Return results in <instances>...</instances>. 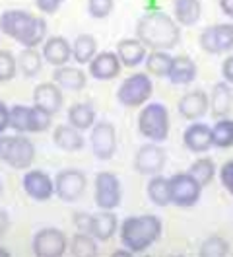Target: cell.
<instances>
[{
	"instance_id": "obj_1",
	"label": "cell",
	"mask_w": 233,
	"mask_h": 257,
	"mask_svg": "<svg viewBox=\"0 0 233 257\" xmlns=\"http://www.w3.org/2000/svg\"><path fill=\"white\" fill-rule=\"evenodd\" d=\"M136 37L152 51H169L181 41V30L175 18L163 12H150L140 18Z\"/></svg>"
},
{
	"instance_id": "obj_2",
	"label": "cell",
	"mask_w": 233,
	"mask_h": 257,
	"mask_svg": "<svg viewBox=\"0 0 233 257\" xmlns=\"http://www.w3.org/2000/svg\"><path fill=\"white\" fill-rule=\"evenodd\" d=\"M161 230H163V224L155 214L130 216L121 226V241L132 253H142L159 240Z\"/></svg>"
},
{
	"instance_id": "obj_3",
	"label": "cell",
	"mask_w": 233,
	"mask_h": 257,
	"mask_svg": "<svg viewBox=\"0 0 233 257\" xmlns=\"http://www.w3.org/2000/svg\"><path fill=\"white\" fill-rule=\"evenodd\" d=\"M0 160L14 170H28L35 160V146L22 135H0Z\"/></svg>"
},
{
	"instance_id": "obj_4",
	"label": "cell",
	"mask_w": 233,
	"mask_h": 257,
	"mask_svg": "<svg viewBox=\"0 0 233 257\" xmlns=\"http://www.w3.org/2000/svg\"><path fill=\"white\" fill-rule=\"evenodd\" d=\"M142 137L152 143H163L169 137V111L163 103H148L138 115Z\"/></svg>"
},
{
	"instance_id": "obj_5",
	"label": "cell",
	"mask_w": 233,
	"mask_h": 257,
	"mask_svg": "<svg viewBox=\"0 0 233 257\" xmlns=\"http://www.w3.org/2000/svg\"><path fill=\"white\" fill-rule=\"evenodd\" d=\"M152 88L154 86H152L150 76L146 72H136L123 80L119 92H117V99L124 107H140L150 99Z\"/></svg>"
},
{
	"instance_id": "obj_6",
	"label": "cell",
	"mask_w": 233,
	"mask_h": 257,
	"mask_svg": "<svg viewBox=\"0 0 233 257\" xmlns=\"http://www.w3.org/2000/svg\"><path fill=\"white\" fill-rule=\"evenodd\" d=\"M171 185V203L181 207V209H188L194 207L200 199L202 185L190 176L188 172H181L169 177Z\"/></svg>"
},
{
	"instance_id": "obj_7",
	"label": "cell",
	"mask_w": 233,
	"mask_h": 257,
	"mask_svg": "<svg viewBox=\"0 0 233 257\" xmlns=\"http://www.w3.org/2000/svg\"><path fill=\"white\" fill-rule=\"evenodd\" d=\"M86 185H88L86 174L82 170L68 168L59 172L55 177V195L64 203H74L84 195Z\"/></svg>"
},
{
	"instance_id": "obj_8",
	"label": "cell",
	"mask_w": 233,
	"mask_h": 257,
	"mask_svg": "<svg viewBox=\"0 0 233 257\" xmlns=\"http://www.w3.org/2000/svg\"><path fill=\"white\" fill-rule=\"evenodd\" d=\"M68 247V238L59 228H43L33 238V253L37 257H61Z\"/></svg>"
},
{
	"instance_id": "obj_9",
	"label": "cell",
	"mask_w": 233,
	"mask_h": 257,
	"mask_svg": "<svg viewBox=\"0 0 233 257\" xmlns=\"http://www.w3.org/2000/svg\"><path fill=\"white\" fill-rule=\"evenodd\" d=\"M121 203V183L111 172H101L95 176V205L103 210H113Z\"/></svg>"
},
{
	"instance_id": "obj_10",
	"label": "cell",
	"mask_w": 233,
	"mask_h": 257,
	"mask_svg": "<svg viewBox=\"0 0 233 257\" xmlns=\"http://www.w3.org/2000/svg\"><path fill=\"white\" fill-rule=\"evenodd\" d=\"M92 148L97 160L107 162L117 152V128L109 121L95 123L92 131Z\"/></svg>"
},
{
	"instance_id": "obj_11",
	"label": "cell",
	"mask_w": 233,
	"mask_h": 257,
	"mask_svg": "<svg viewBox=\"0 0 233 257\" xmlns=\"http://www.w3.org/2000/svg\"><path fill=\"white\" fill-rule=\"evenodd\" d=\"M165 150L157 143H148V145L140 146L134 158V168L142 176H155L163 170L165 166Z\"/></svg>"
},
{
	"instance_id": "obj_12",
	"label": "cell",
	"mask_w": 233,
	"mask_h": 257,
	"mask_svg": "<svg viewBox=\"0 0 233 257\" xmlns=\"http://www.w3.org/2000/svg\"><path fill=\"white\" fill-rule=\"evenodd\" d=\"M24 189L33 201H49L55 195V181L51 179L49 174L41 170H30L24 176Z\"/></svg>"
},
{
	"instance_id": "obj_13",
	"label": "cell",
	"mask_w": 233,
	"mask_h": 257,
	"mask_svg": "<svg viewBox=\"0 0 233 257\" xmlns=\"http://www.w3.org/2000/svg\"><path fill=\"white\" fill-rule=\"evenodd\" d=\"M121 72V59L117 53L103 51L90 61V74L95 80H113Z\"/></svg>"
},
{
	"instance_id": "obj_14",
	"label": "cell",
	"mask_w": 233,
	"mask_h": 257,
	"mask_svg": "<svg viewBox=\"0 0 233 257\" xmlns=\"http://www.w3.org/2000/svg\"><path fill=\"white\" fill-rule=\"evenodd\" d=\"M208 105H210L208 94L204 90H194V92H186L185 96L179 99L177 111L186 121H196L202 115H206Z\"/></svg>"
},
{
	"instance_id": "obj_15",
	"label": "cell",
	"mask_w": 233,
	"mask_h": 257,
	"mask_svg": "<svg viewBox=\"0 0 233 257\" xmlns=\"http://www.w3.org/2000/svg\"><path fill=\"white\" fill-rule=\"evenodd\" d=\"M33 101H35L37 107L45 109L51 115L59 113L62 107L61 86L57 82H43V84L35 86V90H33Z\"/></svg>"
},
{
	"instance_id": "obj_16",
	"label": "cell",
	"mask_w": 233,
	"mask_h": 257,
	"mask_svg": "<svg viewBox=\"0 0 233 257\" xmlns=\"http://www.w3.org/2000/svg\"><path fill=\"white\" fill-rule=\"evenodd\" d=\"M183 143L190 152H196V154L208 152L210 146H214L212 145V128L204 123H192L186 127Z\"/></svg>"
},
{
	"instance_id": "obj_17",
	"label": "cell",
	"mask_w": 233,
	"mask_h": 257,
	"mask_svg": "<svg viewBox=\"0 0 233 257\" xmlns=\"http://www.w3.org/2000/svg\"><path fill=\"white\" fill-rule=\"evenodd\" d=\"M88 232L97 241L111 240L115 236V232H117V216L113 214V210L101 209V212H97V214H90Z\"/></svg>"
},
{
	"instance_id": "obj_18",
	"label": "cell",
	"mask_w": 233,
	"mask_h": 257,
	"mask_svg": "<svg viewBox=\"0 0 233 257\" xmlns=\"http://www.w3.org/2000/svg\"><path fill=\"white\" fill-rule=\"evenodd\" d=\"M33 18L35 16H31L30 12H26V10H8V12H4L0 16V30L8 37L18 41L22 37V33L26 32L28 26L33 22Z\"/></svg>"
},
{
	"instance_id": "obj_19",
	"label": "cell",
	"mask_w": 233,
	"mask_h": 257,
	"mask_svg": "<svg viewBox=\"0 0 233 257\" xmlns=\"http://www.w3.org/2000/svg\"><path fill=\"white\" fill-rule=\"evenodd\" d=\"M72 57V47L62 35H53L43 43V59L53 66H64Z\"/></svg>"
},
{
	"instance_id": "obj_20",
	"label": "cell",
	"mask_w": 233,
	"mask_h": 257,
	"mask_svg": "<svg viewBox=\"0 0 233 257\" xmlns=\"http://www.w3.org/2000/svg\"><path fill=\"white\" fill-rule=\"evenodd\" d=\"M117 55L121 59V64L128 66V68H134L142 61H146V45L138 37L136 39H123L117 43Z\"/></svg>"
},
{
	"instance_id": "obj_21",
	"label": "cell",
	"mask_w": 233,
	"mask_h": 257,
	"mask_svg": "<svg viewBox=\"0 0 233 257\" xmlns=\"http://www.w3.org/2000/svg\"><path fill=\"white\" fill-rule=\"evenodd\" d=\"M53 143L59 146L61 150H66V152H76V150H82L86 141L82 137V131H78L76 127L72 125H59L53 133Z\"/></svg>"
},
{
	"instance_id": "obj_22",
	"label": "cell",
	"mask_w": 233,
	"mask_h": 257,
	"mask_svg": "<svg viewBox=\"0 0 233 257\" xmlns=\"http://www.w3.org/2000/svg\"><path fill=\"white\" fill-rule=\"evenodd\" d=\"M210 101V113L216 117V119H221L225 117L229 109H231V103H233V94H231V88L225 84V82H217L212 90V94L208 97Z\"/></svg>"
},
{
	"instance_id": "obj_23",
	"label": "cell",
	"mask_w": 233,
	"mask_h": 257,
	"mask_svg": "<svg viewBox=\"0 0 233 257\" xmlns=\"http://www.w3.org/2000/svg\"><path fill=\"white\" fill-rule=\"evenodd\" d=\"M167 78L173 84H179V86L190 84V82L196 78V64H194V61L190 57H186V55L175 57Z\"/></svg>"
},
{
	"instance_id": "obj_24",
	"label": "cell",
	"mask_w": 233,
	"mask_h": 257,
	"mask_svg": "<svg viewBox=\"0 0 233 257\" xmlns=\"http://www.w3.org/2000/svg\"><path fill=\"white\" fill-rule=\"evenodd\" d=\"M55 82L64 88V90H70V92H78L86 86V72L80 70L76 66H57L55 74H53Z\"/></svg>"
},
{
	"instance_id": "obj_25",
	"label": "cell",
	"mask_w": 233,
	"mask_h": 257,
	"mask_svg": "<svg viewBox=\"0 0 233 257\" xmlns=\"http://www.w3.org/2000/svg\"><path fill=\"white\" fill-rule=\"evenodd\" d=\"M173 12H175V22L179 26H194L202 14L200 0H175L173 2Z\"/></svg>"
},
{
	"instance_id": "obj_26",
	"label": "cell",
	"mask_w": 233,
	"mask_h": 257,
	"mask_svg": "<svg viewBox=\"0 0 233 257\" xmlns=\"http://www.w3.org/2000/svg\"><path fill=\"white\" fill-rule=\"evenodd\" d=\"M148 199L157 205V207H167L171 205V185H169V179L159 174L152 176L150 183H148Z\"/></svg>"
},
{
	"instance_id": "obj_27",
	"label": "cell",
	"mask_w": 233,
	"mask_h": 257,
	"mask_svg": "<svg viewBox=\"0 0 233 257\" xmlns=\"http://www.w3.org/2000/svg\"><path fill=\"white\" fill-rule=\"evenodd\" d=\"M97 55V41L90 33H82L78 35L72 43V57L78 64H90L93 57Z\"/></svg>"
},
{
	"instance_id": "obj_28",
	"label": "cell",
	"mask_w": 233,
	"mask_h": 257,
	"mask_svg": "<svg viewBox=\"0 0 233 257\" xmlns=\"http://www.w3.org/2000/svg\"><path fill=\"white\" fill-rule=\"evenodd\" d=\"M43 66V55H39V51L35 47H26L20 57H18V68L22 70V74L26 78H33L41 72Z\"/></svg>"
},
{
	"instance_id": "obj_29",
	"label": "cell",
	"mask_w": 233,
	"mask_h": 257,
	"mask_svg": "<svg viewBox=\"0 0 233 257\" xmlns=\"http://www.w3.org/2000/svg\"><path fill=\"white\" fill-rule=\"evenodd\" d=\"M68 123L78 131H88L95 123V109L88 103H74L68 109Z\"/></svg>"
},
{
	"instance_id": "obj_30",
	"label": "cell",
	"mask_w": 233,
	"mask_h": 257,
	"mask_svg": "<svg viewBox=\"0 0 233 257\" xmlns=\"http://www.w3.org/2000/svg\"><path fill=\"white\" fill-rule=\"evenodd\" d=\"M171 64H173V57L167 51H152L146 59V70L152 76L163 78V76H169Z\"/></svg>"
},
{
	"instance_id": "obj_31",
	"label": "cell",
	"mask_w": 233,
	"mask_h": 257,
	"mask_svg": "<svg viewBox=\"0 0 233 257\" xmlns=\"http://www.w3.org/2000/svg\"><path fill=\"white\" fill-rule=\"evenodd\" d=\"M70 253L74 257H95L97 255V240L90 232H76L70 240Z\"/></svg>"
},
{
	"instance_id": "obj_32",
	"label": "cell",
	"mask_w": 233,
	"mask_h": 257,
	"mask_svg": "<svg viewBox=\"0 0 233 257\" xmlns=\"http://www.w3.org/2000/svg\"><path fill=\"white\" fill-rule=\"evenodd\" d=\"M45 37L47 22L43 18H33V22L28 26V30L22 33V37L18 39V43L24 45V47H37V45H41L45 41Z\"/></svg>"
},
{
	"instance_id": "obj_33",
	"label": "cell",
	"mask_w": 233,
	"mask_h": 257,
	"mask_svg": "<svg viewBox=\"0 0 233 257\" xmlns=\"http://www.w3.org/2000/svg\"><path fill=\"white\" fill-rule=\"evenodd\" d=\"M212 145L217 148H231L233 146V121L227 117L217 119L212 127Z\"/></svg>"
},
{
	"instance_id": "obj_34",
	"label": "cell",
	"mask_w": 233,
	"mask_h": 257,
	"mask_svg": "<svg viewBox=\"0 0 233 257\" xmlns=\"http://www.w3.org/2000/svg\"><path fill=\"white\" fill-rule=\"evenodd\" d=\"M188 174L194 177L202 187H206L214 179V176H216V164L210 160V158H198L196 162H192Z\"/></svg>"
},
{
	"instance_id": "obj_35",
	"label": "cell",
	"mask_w": 233,
	"mask_h": 257,
	"mask_svg": "<svg viewBox=\"0 0 233 257\" xmlns=\"http://www.w3.org/2000/svg\"><path fill=\"white\" fill-rule=\"evenodd\" d=\"M229 253V243L221 236H210L200 245L202 257H223Z\"/></svg>"
},
{
	"instance_id": "obj_36",
	"label": "cell",
	"mask_w": 233,
	"mask_h": 257,
	"mask_svg": "<svg viewBox=\"0 0 233 257\" xmlns=\"http://www.w3.org/2000/svg\"><path fill=\"white\" fill-rule=\"evenodd\" d=\"M51 119L53 115L37 105L30 107V131L28 133H45L51 127Z\"/></svg>"
},
{
	"instance_id": "obj_37",
	"label": "cell",
	"mask_w": 233,
	"mask_h": 257,
	"mask_svg": "<svg viewBox=\"0 0 233 257\" xmlns=\"http://www.w3.org/2000/svg\"><path fill=\"white\" fill-rule=\"evenodd\" d=\"M219 53L233 51V24H217L212 28Z\"/></svg>"
},
{
	"instance_id": "obj_38",
	"label": "cell",
	"mask_w": 233,
	"mask_h": 257,
	"mask_svg": "<svg viewBox=\"0 0 233 257\" xmlns=\"http://www.w3.org/2000/svg\"><path fill=\"white\" fill-rule=\"evenodd\" d=\"M10 127L16 133H28L30 131V107L14 105L10 109Z\"/></svg>"
},
{
	"instance_id": "obj_39",
	"label": "cell",
	"mask_w": 233,
	"mask_h": 257,
	"mask_svg": "<svg viewBox=\"0 0 233 257\" xmlns=\"http://www.w3.org/2000/svg\"><path fill=\"white\" fill-rule=\"evenodd\" d=\"M18 70V61L10 51H0V80H12Z\"/></svg>"
},
{
	"instance_id": "obj_40",
	"label": "cell",
	"mask_w": 233,
	"mask_h": 257,
	"mask_svg": "<svg viewBox=\"0 0 233 257\" xmlns=\"http://www.w3.org/2000/svg\"><path fill=\"white\" fill-rule=\"evenodd\" d=\"M115 8V0H88V14L95 20L107 18Z\"/></svg>"
},
{
	"instance_id": "obj_41",
	"label": "cell",
	"mask_w": 233,
	"mask_h": 257,
	"mask_svg": "<svg viewBox=\"0 0 233 257\" xmlns=\"http://www.w3.org/2000/svg\"><path fill=\"white\" fill-rule=\"evenodd\" d=\"M200 47L204 49L206 53H210V55H219L217 45H216V37H214V30H212V28H206V30L200 33Z\"/></svg>"
},
{
	"instance_id": "obj_42",
	"label": "cell",
	"mask_w": 233,
	"mask_h": 257,
	"mask_svg": "<svg viewBox=\"0 0 233 257\" xmlns=\"http://www.w3.org/2000/svg\"><path fill=\"white\" fill-rule=\"evenodd\" d=\"M219 179H221V185L233 195V160L225 162L219 170Z\"/></svg>"
},
{
	"instance_id": "obj_43",
	"label": "cell",
	"mask_w": 233,
	"mask_h": 257,
	"mask_svg": "<svg viewBox=\"0 0 233 257\" xmlns=\"http://www.w3.org/2000/svg\"><path fill=\"white\" fill-rule=\"evenodd\" d=\"M64 0H35V6L39 8V12L43 14H55L62 6Z\"/></svg>"
},
{
	"instance_id": "obj_44",
	"label": "cell",
	"mask_w": 233,
	"mask_h": 257,
	"mask_svg": "<svg viewBox=\"0 0 233 257\" xmlns=\"http://www.w3.org/2000/svg\"><path fill=\"white\" fill-rule=\"evenodd\" d=\"M8 127H10V109L6 107L4 101H0V135H4Z\"/></svg>"
},
{
	"instance_id": "obj_45",
	"label": "cell",
	"mask_w": 233,
	"mask_h": 257,
	"mask_svg": "<svg viewBox=\"0 0 233 257\" xmlns=\"http://www.w3.org/2000/svg\"><path fill=\"white\" fill-rule=\"evenodd\" d=\"M221 74H223L225 82L233 84V55H229V57L223 61V64H221Z\"/></svg>"
},
{
	"instance_id": "obj_46",
	"label": "cell",
	"mask_w": 233,
	"mask_h": 257,
	"mask_svg": "<svg viewBox=\"0 0 233 257\" xmlns=\"http://www.w3.org/2000/svg\"><path fill=\"white\" fill-rule=\"evenodd\" d=\"M88 224H90V214H76V226L80 232H88Z\"/></svg>"
},
{
	"instance_id": "obj_47",
	"label": "cell",
	"mask_w": 233,
	"mask_h": 257,
	"mask_svg": "<svg viewBox=\"0 0 233 257\" xmlns=\"http://www.w3.org/2000/svg\"><path fill=\"white\" fill-rule=\"evenodd\" d=\"M8 226H10V220H8V214H6L4 210H0V238L4 236V232L8 230Z\"/></svg>"
},
{
	"instance_id": "obj_48",
	"label": "cell",
	"mask_w": 233,
	"mask_h": 257,
	"mask_svg": "<svg viewBox=\"0 0 233 257\" xmlns=\"http://www.w3.org/2000/svg\"><path fill=\"white\" fill-rule=\"evenodd\" d=\"M219 8L223 10V14L233 18V0H219Z\"/></svg>"
},
{
	"instance_id": "obj_49",
	"label": "cell",
	"mask_w": 233,
	"mask_h": 257,
	"mask_svg": "<svg viewBox=\"0 0 233 257\" xmlns=\"http://www.w3.org/2000/svg\"><path fill=\"white\" fill-rule=\"evenodd\" d=\"M123 255H132V251L130 249H117V251H113V257H123Z\"/></svg>"
},
{
	"instance_id": "obj_50",
	"label": "cell",
	"mask_w": 233,
	"mask_h": 257,
	"mask_svg": "<svg viewBox=\"0 0 233 257\" xmlns=\"http://www.w3.org/2000/svg\"><path fill=\"white\" fill-rule=\"evenodd\" d=\"M0 257H10V251H8V249H4L2 245H0Z\"/></svg>"
}]
</instances>
